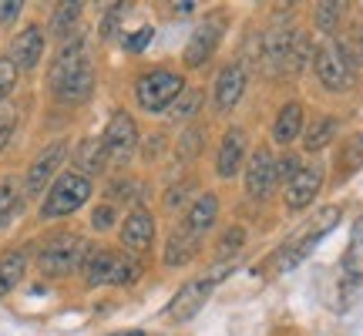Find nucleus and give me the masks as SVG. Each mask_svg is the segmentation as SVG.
Instances as JSON below:
<instances>
[{
    "label": "nucleus",
    "mask_w": 363,
    "mask_h": 336,
    "mask_svg": "<svg viewBox=\"0 0 363 336\" xmlns=\"http://www.w3.org/2000/svg\"><path fill=\"white\" fill-rule=\"evenodd\" d=\"M289 44H293V30H286L283 21L262 34V65L269 74H286V57H289Z\"/></svg>",
    "instance_id": "f3484780"
},
{
    "label": "nucleus",
    "mask_w": 363,
    "mask_h": 336,
    "mask_svg": "<svg viewBox=\"0 0 363 336\" xmlns=\"http://www.w3.org/2000/svg\"><path fill=\"white\" fill-rule=\"evenodd\" d=\"M88 242L81 239V235H54L48 246L40 249L38 256V266L44 276H67V272L81 269V262H84V256H88Z\"/></svg>",
    "instance_id": "423d86ee"
},
{
    "label": "nucleus",
    "mask_w": 363,
    "mask_h": 336,
    "mask_svg": "<svg viewBox=\"0 0 363 336\" xmlns=\"http://www.w3.org/2000/svg\"><path fill=\"white\" fill-rule=\"evenodd\" d=\"M323 189V165H303L286 181V208L289 212H303L306 206H313V198Z\"/></svg>",
    "instance_id": "f8f14e48"
},
{
    "label": "nucleus",
    "mask_w": 363,
    "mask_h": 336,
    "mask_svg": "<svg viewBox=\"0 0 363 336\" xmlns=\"http://www.w3.org/2000/svg\"><path fill=\"white\" fill-rule=\"evenodd\" d=\"M115 222H118V208H115V206H98L94 212H91V225H94L98 233L111 229Z\"/></svg>",
    "instance_id": "58836bf2"
},
{
    "label": "nucleus",
    "mask_w": 363,
    "mask_h": 336,
    "mask_svg": "<svg viewBox=\"0 0 363 336\" xmlns=\"http://www.w3.org/2000/svg\"><path fill=\"white\" fill-rule=\"evenodd\" d=\"M202 145H206V128L189 125V128L182 131L179 145H175V162H192V158H199Z\"/></svg>",
    "instance_id": "c85d7f7f"
},
{
    "label": "nucleus",
    "mask_w": 363,
    "mask_h": 336,
    "mask_svg": "<svg viewBox=\"0 0 363 336\" xmlns=\"http://www.w3.org/2000/svg\"><path fill=\"white\" fill-rule=\"evenodd\" d=\"M81 11H84V4H57L54 7V13H51V24H48V30H51L54 38L65 44L67 38H71V30H74V24L81 21Z\"/></svg>",
    "instance_id": "5701e85b"
},
{
    "label": "nucleus",
    "mask_w": 363,
    "mask_h": 336,
    "mask_svg": "<svg viewBox=\"0 0 363 336\" xmlns=\"http://www.w3.org/2000/svg\"><path fill=\"white\" fill-rule=\"evenodd\" d=\"M91 198V179L81 172H61L54 185L48 189L44 202H40V219H65L71 212H78Z\"/></svg>",
    "instance_id": "7ed1b4c3"
},
{
    "label": "nucleus",
    "mask_w": 363,
    "mask_h": 336,
    "mask_svg": "<svg viewBox=\"0 0 363 336\" xmlns=\"http://www.w3.org/2000/svg\"><path fill=\"white\" fill-rule=\"evenodd\" d=\"M199 108H202V88H185L172 101L169 108V121L172 125H189L195 115H199Z\"/></svg>",
    "instance_id": "393cba45"
},
{
    "label": "nucleus",
    "mask_w": 363,
    "mask_h": 336,
    "mask_svg": "<svg viewBox=\"0 0 363 336\" xmlns=\"http://www.w3.org/2000/svg\"><path fill=\"white\" fill-rule=\"evenodd\" d=\"M340 17H343V4L326 0V4H316V7H313V21H316V27L326 30V34H333V30H337Z\"/></svg>",
    "instance_id": "2f4dec72"
},
{
    "label": "nucleus",
    "mask_w": 363,
    "mask_h": 336,
    "mask_svg": "<svg viewBox=\"0 0 363 336\" xmlns=\"http://www.w3.org/2000/svg\"><path fill=\"white\" fill-rule=\"evenodd\" d=\"M162 152H165V138H162V135H152V138L145 142V158L152 162V158H158Z\"/></svg>",
    "instance_id": "37998d69"
},
{
    "label": "nucleus",
    "mask_w": 363,
    "mask_h": 336,
    "mask_svg": "<svg viewBox=\"0 0 363 336\" xmlns=\"http://www.w3.org/2000/svg\"><path fill=\"white\" fill-rule=\"evenodd\" d=\"M21 202H24V192H21L17 179H4V181H0V225H7V222L17 215Z\"/></svg>",
    "instance_id": "cd10ccee"
},
{
    "label": "nucleus",
    "mask_w": 363,
    "mask_h": 336,
    "mask_svg": "<svg viewBox=\"0 0 363 336\" xmlns=\"http://www.w3.org/2000/svg\"><path fill=\"white\" fill-rule=\"evenodd\" d=\"M48 84H51L54 98H61L67 104H81L91 98V91H94V67H91L88 40L81 34H71L61 44V51H57L51 71H48Z\"/></svg>",
    "instance_id": "f257e3e1"
},
{
    "label": "nucleus",
    "mask_w": 363,
    "mask_h": 336,
    "mask_svg": "<svg viewBox=\"0 0 363 336\" xmlns=\"http://www.w3.org/2000/svg\"><path fill=\"white\" fill-rule=\"evenodd\" d=\"M40 57H44V30L38 24H30L11 40V61L17 71H34L40 65Z\"/></svg>",
    "instance_id": "dca6fc26"
},
{
    "label": "nucleus",
    "mask_w": 363,
    "mask_h": 336,
    "mask_svg": "<svg viewBox=\"0 0 363 336\" xmlns=\"http://www.w3.org/2000/svg\"><path fill=\"white\" fill-rule=\"evenodd\" d=\"M104 165H108V155H104L101 138H88V142H81V148H78V172L81 175L91 179V175L104 172Z\"/></svg>",
    "instance_id": "a878e982"
},
{
    "label": "nucleus",
    "mask_w": 363,
    "mask_h": 336,
    "mask_svg": "<svg viewBox=\"0 0 363 336\" xmlns=\"http://www.w3.org/2000/svg\"><path fill=\"white\" fill-rule=\"evenodd\" d=\"M172 11H175V13H192L195 4H192V0H182V4H172Z\"/></svg>",
    "instance_id": "c03bdc74"
},
{
    "label": "nucleus",
    "mask_w": 363,
    "mask_h": 336,
    "mask_svg": "<svg viewBox=\"0 0 363 336\" xmlns=\"http://www.w3.org/2000/svg\"><path fill=\"white\" fill-rule=\"evenodd\" d=\"M195 189H199V181L195 179H182L179 185H172L169 192H165V208H169V212L185 208L189 206V195H195Z\"/></svg>",
    "instance_id": "473e14b6"
},
{
    "label": "nucleus",
    "mask_w": 363,
    "mask_h": 336,
    "mask_svg": "<svg viewBox=\"0 0 363 336\" xmlns=\"http://www.w3.org/2000/svg\"><path fill=\"white\" fill-rule=\"evenodd\" d=\"M363 165V135H357L350 145H347V152H343V168L347 172H357Z\"/></svg>",
    "instance_id": "ea45409f"
},
{
    "label": "nucleus",
    "mask_w": 363,
    "mask_h": 336,
    "mask_svg": "<svg viewBox=\"0 0 363 336\" xmlns=\"http://www.w3.org/2000/svg\"><path fill=\"white\" fill-rule=\"evenodd\" d=\"M246 152H249L246 131H242V128H229L225 135H222L219 155H216V175H219V179H233V175H239Z\"/></svg>",
    "instance_id": "2eb2a0df"
},
{
    "label": "nucleus",
    "mask_w": 363,
    "mask_h": 336,
    "mask_svg": "<svg viewBox=\"0 0 363 336\" xmlns=\"http://www.w3.org/2000/svg\"><path fill=\"white\" fill-rule=\"evenodd\" d=\"M111 336H145L142 330H125V333H111Z\"/></svg>",
    "instance_id": "a18cd8bd"
},
{
    "label": "nucleus",
    "mask_w": 363,
    "mask_h": 336,
    "mask_svg": "<svg viewBox=\"0 0 363 336\" xmlns=\"http://www.w3.org/2000/svg\"><path fill=\"white\" fill-rule=\"evenodd\" d=\"M152 38H155V30H152V27H138L135 34H125V38H121V44H125V51L138 54V51H145V47L152 44Z\"/></svg>",
    "instance_id": "e433bc0d"
},
{
    "label": "nucleus",
    "mask_w": 363,
    "mask_h": 336,
    "mask_svg": "<svg viewBox=\"0 0 363 336\" xmlns=\"http://www.w3.org/2000/svg\"><path fill=\"white\" fill-rule=\"evenodd\" d=\"M104 155H108V165H125L135 152H138V128H135V118L128 111H118L111 115L108 128L101 135Z\"/></svg>",
    "instance_id": "9d476101"
},
{
    "label": "nucleus",
    "mask_w": 363,
    "mask_h": 336,
    "mask_svg": "<svg viewBox=\"0 0 363 336\" xmlns=\"http://www.w3.org/2000/svg\"><path fill=\"white\" fill-rule=\"evenodd\" d=\"M337 222H340V208L337 206H326L323 212L310 222V229H306V233L296 235L293 242H286V246L276 252V272H289L293 266H299L303 259L310 256V249L316 246V242H320V239H323V235L330 233Z\"/></svg>",
    "instance_id": "0eeeda50"
},
{
    "label": "nucleus",
    "mask_w": 363,
    "mask_h": 336,
    "mask_svg": "<svg viewBox=\"0 0 363 336\" xmlns=\"http://www.w3.org/2000/svg\"><path fill=\"white\" fill-rule=\"evenodd\" d=\"M216 219H219V195L212 192H202L195 195V202L189 206V212H185V219H182V229L192 235V239H206V233L216 225Z\"/></svg>",
    "instance_id": "4468645a"
},
{
    "label": "nucleus",
    "mask_w": 363,
    "mask_h": 336,
    "mask_svg": "<svg viewBox=\"0 0 363 336\" xmlns=\"http://www.w3.org/2000/svg\"><path fill=\"white\" fill-rule=\"evenodd\" d=\"M299 131H303V104L286 101L272 121V138H276V145H293L299 138Z\"/></svg>",
    "instance_id": "412c9836"
},
{
    "label": "nucleus",
    "mask_w": 363,
    "mask_h": 336,
    "mask_svg": "<svg viewBox=\"0 0 363 336\" xmlns=\"http://www.w3.org/2000/svg\"><path fill=\"white\" fill-rule=\"evenodd\" d=\"M21 11H24L21 0H0V24H13Z\"/></svg>",
    "instance_id": "79ce46f5"
},
{
    "label": "nucleus",
    "mask_w": 363,
    "mask_h": 336,
    "mask_svg": "<svg viewBox=\"0 0 363 336\" xmlns=\"http://www.w3.org/2000/svg\"><path fill=\"white\" fill-rule=\"evenodd\" d=\"M13 84H17V67H13L11 57H0V104L7 101Z\"/></svg>",
    "instance_id": "c9c22d12"
},
{
    "label": "nucleus",
    "mask_w": 363,
    "mask_h": 336,
    "mask_svg": "<svg viewBox=\"0 0 363 336\" xmlns=\"http://www.w3.org/2000/svg\"><path fill=\"white\" fill-rule=\"evenodd\" d=\"M313 71H316L320 84H323L326 91H333V94L347 91L353 81V65H350V57H347V51H343L340 40L320 44V51L313 57Z\"/></svg>",
    "instance_id": "6e6552de"
},
{
    "label": "nucleus",
    "mask_w": 363,
    "mask_h": 336,
    "mask_svg": "<svg viewBox=\"0 0 363 336\" xmlns=\"http://www.w3.org/2000/svg\"><path fill=\"white\" fill-rule=\"evenodd\" d=\"M199 239H192V235L185 233L182 225H175L169 235V242H165V256H162V262L169 266V269H179V266H189L195 256H199Z\"/></svg>",
    "instance_id": "aec40b11"
},
{
    "label": "nucleus",
    "mask_w": 363,
    "mask_h": 336,
    "mask_svg": "<svg viewBox=\"0 0 363 336\" xmlns=\"http://www.w3.org/2000/svg\"><path fill=\"white\" fill-rule=\"evenodd\" d=\"M155 242V215L148 208H135L121 225V246L131 252H145Z\"/></svg>",
    "instance_id": "a211bd4d"
},
{
    "label": "nucleus",
    "mask_w": 363,
    "mask_h": 336,
    "mask_svg": "<svg viewBox=\"0 0 363 336\" xmlns=\"http://www.w3.org/2000/svg\"><path fill=\"white\" fill-rule=\"evenodd\" d=\"M24 272H27V252L13 249L7 256H0V296H7L13 286L24 279Z\"/></svg>",
    "instance_id": "b1692460"
},
{
    "label": "nucleus",
    "mask_w": 363,
    "mask_h": 336,
    "mask_svg": "<svg viewBox=\"0 0 363 336\" xmlns=\"http://www.w3.org/2000/svg\"><path fill=\"white\" fill-rule=\"evenodd\" d=\"M242 246H246V229H242V225H233V229H225L222 239L216 242V259H219V262H229L235 252H242Z\"/></svg>",
    "instance_id": "c756f323"
},
{
    "label": "nucleus",
    "mask_w": 363,
    "mask_h": 336,
    "mask_svg": "<svg viewBox=\"0 0 363 336\" xmlns=\"http://www.w3.org/2000/svg\"><path fill=\"white\" fill-rule=\"evenodd\" d=\"M276 189V158H272L269 148H259L249 155V165H246V195L249 198H269V192Z\"/></svg>",
    "instance_id": "ddd939ff"
},
{
    "label": "nucleus",
    "mask_w": 363,
    "mask_h": 336,
    "mask_svg": "<svg viewBox=\"0 0 363 336\" xmlns=\"http://www.w3.org/2000/svg\"><path fill=\"white\" fill-rule=\"evenodd\" d=\"M13 128H17V111H13L11 101H4V104H0V152L7 148Z\"/></svg>",
    "instance_id": "f704fd0d"
},
{
    "label": "nucleus",
    "mask_w": 363,
    "mask_h": 336,
    "mask_svg": "<svg viewBox=\"0 0 363 336\" xmlns=\"http://www.w3.org/2000/svg\"><path fill=\"white\" fill-rule=\"evenodd\" d=\"M219 38H222V27L219 24H202L199 30H195L192 38H189V44H185V54H182V61H185V67H202L216 54V47H219Z\"/></svg>",
    "instance_id": "6ab92c4d"
},
{
    "label": "nucleus",
    "mask_w": 363,
    "mask_h": 336,
    "mask_svg": "<svg viewBox=\"0 0 363 336\" xmlns=\"http://www.w3.org/2000/svg\"><path fill=\"white\" fill-rule=\"evenodd\" d=\"M310 61H313L310 34L306 30H293V44H289V57H286V74H299Z\"/></svg>",
    "instance_id": "bb28decb"
},
{
    "label": "nucleus",
    "mask_w": 363,
    "mask_h": 336,
    "mask_svg": "<svg viewBox=\"0 0 363 336\" xmlns=\"http://www.w3.org/2000/svg\"><path fill=\"white\" fill-rule=\"evenodd\" d=\"M299 168H303V165H299L296 155H283L279 162H276V181H289L299 172Z\"/></svg>",
    "instance_id": "a19ab883"
},
{
    "label": "nucleus",
    "mask_w": 363,
    "mask_h": 336,
    "mask_svg": "<svg viewBox=\"0 0 363 336\" xmlns=\"http://www.w3.org/2000/svg\"><path fill=\"white\" fill-rule=\"evenodd\" d=\"M182 91H185L182 74L179 71H165V67L148 71V74H142V78L135 81V98H138V104H142V111H148V115L169 111L172 101L179 98Z\"/></svg>",
    "instance_id": "20e7f679"
},
{
    "label": "nucleus",
    "mask_w": 363,
    "mask_h": 336,
    "mask_svg": "<svg viewBox=\"0 0 363 336\" xmlns=\"http://www.w3.org/2000/svg\"><path fill=\"white\" fill-rule=\"evenodd\" d=\"M125 13H128V4H111L108 13H104L101 21V38H121V21H125Z\"/></svg>",
    "instance_id": "72a5a7b5"
},
{
    "label": "nucleus",
    "mask_w": 363,
    "mask_h": 336,
    "mask_svg": "<svg viewBox=\"0 0 363 336\" xmlns=\"http://www.w3.org/2000/svg\"><path fill=\"white\" fill-rule=\"evenodd\" d=\"M65 158H67V142L65 138H61V142L44 145V152L30 162V168H27V175H24V195L27 198H40L44 189L54 185L57 172H61V165H65Z\"/></svg>",
    "instance_id": "1a4fd4ad"
},
{
    "label": "nucleus",
    "mask_w": 363,
    "mask_h": 336,
    "mask_svg": "<svg viewBox=\"0 0 363 336\" xmlns=\"http://www.w3.org/2000/svg\"><path fill=\"white\" fill-rule=\"evenodd\" d=\"M81 276L88 286H131L142 276V269H138V259L128 252L88 249V256L81 262Z\"/></svg>",
    "instance_id": "f03ea898"
},
{
    "label": "nucleus",
    "mask_w": 363,
    "mask_h": 336,
    "mask_svg": "<svg viewBox=\"0 0 363 336\" xmlns=\"http://www.w3.org/2000/svg\"><path fill=\"white\" fill-rule=\"evenodd\" d=\"M337 131H340V125L333 115L313 118V125L306 128V135H303V148H306V152H323L326 145H333Z\"/></svg>",
    "instance_id": "4be33fe9"
},
{
    "label": "nucleus",
    "mask_w": 363,
    "mask_h": 336,
    "mask_svg": "<svg viewBox=\"0 0 363 336\" xmlns=\"http://www.w3.org/2000/svg\"><path fill=\"white\" fill-rule=\"evenodd\" d=\"M233 266H235V262H219V266H216V269H208L206 276H199V279H189V283L182 286L179 293H175V299H172L169 320H179V323L192 320L195 313L206 306L208 293H212V289L222 283V276H225V272H233Z\"/></svg>",
    "instance_id": "39448f33"
},
{
    "label": "nucleus",
    "mask_w": 363,
    "mask_h": 336,
    "mask_svg": "<svg viewBox=\"0 0 363 336\" xmlns=\"http://www.w3.org/2000/svg\"><path fill=\"white\" fill-rule=\"evenodd\" d=\"M343 44V51H347V57H350L353 67H363V27H357L347 40H340Z\"/></svg>",
    "instance_id": "4c0bfd02"
},
{
    "label": "nucleus",
    "mask_w": 363,
    "mask_h": 336,
    "mask_svg": "<svg viewBox=\"0 0 363 336\" xmlns=\"http://www.w3.org/2000/svg\"><path fill=\"white\" fill-rule=\"evenodd\" d=\"M343 269L350 272L353 279L363 272V219H357L350 233V249H347V259H343Z\"/></svg>",
    "instance_id": "7c9ffc66"
},
{
    "label": "nucleus",
    "mask_w": 363,
    "mask_h": 336,
    "mask_svg": "<svg viewBox=\"0 0 363 336\" xmlns=\"http://www.w3.org/2000/svg\"><path fill=\"white\" fill-rule=\"evenodd\" d=\"M246 84H249V71L242 61H233V65L222 67L216 84H212V104H216V111H219V115H229L235 104L242 101Z\"/></svg>",
    "instance_id": "9b49d317"
}]
</instances>
